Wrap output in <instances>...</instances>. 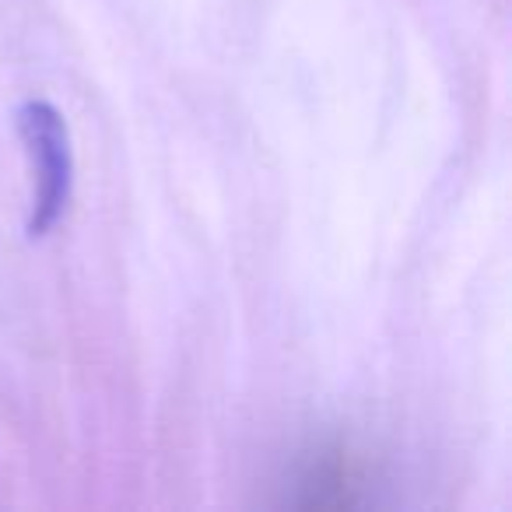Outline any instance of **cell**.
Masks as SVG:
<instances>
[{
	"instance_id": "1",
	"label": "cell",
	"mask_w": 512,
	"mask_h": 512,
	"mask_svg": "<svg viewBox=\"0 0 512 512\" xmlns=\"http://www.w3.org/2000/svg\"><path fill=\"white\" fill-rule=\"evenodd\" d=\"M22 137L36 172V197H32L29 235H46V228L60 218V211L71 200V144L67 127L50 102H29L22 109Z\"/></svg>"
}]
</instances>
